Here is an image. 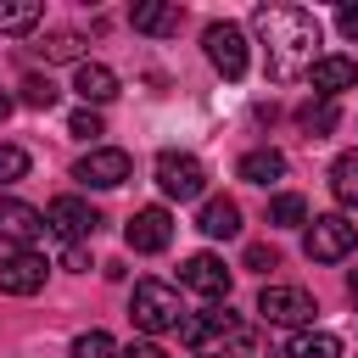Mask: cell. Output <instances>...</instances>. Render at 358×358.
Here are the masks:
<instances>
[{"mask_svg": "<svg viewBox=\"0 0 358 358\" xmlns=\"http://www.w3.org/2000/svg\"><path fill=\"white\" fill-rule=\"evenodd\" d=\"M56 95H62V90H56L50 78H39V73H34V78H22V106H34V112H50V106H56Z\"/></svg>", "mask_w": 358, "mask_h": 358, "instance_id": "obj_25", "label": "cell"}, {"mask_svg": "<svg viewBox=\"0 0 358 358\" xmlns=\"http://www.w3.org/2000/svg\"><path fill=\"white\" fill-rule=\"evenodd\" d=\"M45 62H78V50H84V39L73 34V28H56V34H45V45H34Z\"/></svg>", "mask_w": 358, "mask_h": 358, "instance_id": "obj_23", "label": "cell"}, {"mask_svg": "<svg viewBox=\"0 0 358 358\" xmlns=\"http://www.w3.org/2000/svg\"><path fill=\"white\" fill-rule=\"evenodd\" d=\"M274 263H280V257H274V246H246V268H263V274H268Z\"/></svg>", "mask_w": 358, "mask_h": 358, "instance_id": "obj_29", "label": "cell"}, {"mask_svg": "<svg viewBox=\"0 0 358 358\" xmlns=\"http://www.w3.org/2000/svg\"><path fill=\"white\" fill-rule=\"evenodd\" d=\"M347 291H352V302H358V268H352V274H347Z\"/></svg>", "mask_w": 358, "mask_h": 358, "instance_id": "obj_33", "label": "cell"}, {"mask_svg": "<svg viewBox=\"0 0 358 358\" xmlns=\"http://www.w3.org/2000/svg\"><path fill=\"white\" fill-rule=\"evenodd\" d=\"M28 179V151L22 145H0V185H17Z\"/></svg>", "mask_w": 358, "mask_h": 358, "instance_id": "obj_27", "label": "cell"}, {"mask_svg": "<svg viewBox=\"0 0 358 358\" xmlns=\"http://www.w3.org/2000/svg\"><path fill=\"white\" fill-rule=\"evenodd\" d=\"M67 129H73L78 140H90V134H101V112H90V106H78V112L67 117Z\"/></svg>", "mask_w": 358, "mask_h": 358, "instance_id": "obj_28", "label": "cell"}, {"mask_svg": "<svg viewBox=\"0 0 358 358\" xmlns=\"http://www.w3.org/2000/svg\"><path fill=\"white\" fill-rule=\"evenodd\" d=\"M285 358H341V336H330V330H296L291 347H285Z\"/></svg>", "mask_w": 358, "mask_h": 358, "instance_id": "obj_19", "label": "cell"}, {"mask_svg": "<svg viewBox=\"0 0 358 358\" xmlns=\"http://www.w3.org/2000/svg\"><path fill=\"white\" fill-rule=\"evenodd\" d=\"M157 185H162L173 201H196V196L207 190V168H201V157H190V151H157Z\"/></svg>", "mask_w": 358, "mask_h": 358, "instance_id": "obj_3", "label": "cell"}, {"mask_svg": "<svg viewBox=\"0 0 358 358\" xmlns=\"http://www.w3.org/2000/svg\"><path fill=\"white\" fill-rule=\"evenodd\" d=\"M330 196L341 207H358V151H347V157L330 162Z\"/></svg>", "mask_w": 358, "mask_h": 358, "instance_id": "obj_20", "label": "cell"}, {"mask_svg": "<svg viewBox=\"0 0 358 358\" xmlns=\"http://www.w3.org/2000/svg\"><path fill=\"white\" fill-rule=\"evenodd\" d=\"M45 274H50V263L39 252H11L0 263V291L6 296H34V291H45Z\"/></svg>", "mask_w": 358, "mask_h": 358, "instance_id": "obj_12", "label": "cell"}, {"mask_svg": "<svg viewBox=\"0 0 358 358\" xmlns=\"http://www.w3.org/2000/svg\"><path fill=\"white\" fill-rule=\"evenodd\" d=\"M73 358H117V347H112L106 330H84V336L73 341Z\"/></svg>", "mask_w": 358, "mask_h": 358, "instance_id": "obj_26", "label": "cell"}, {"mask_svg": "<svg viewBox=\"0 0 358 358\" xmlns=\"http://www.w3.org/2000/svg\"><path fill=\"white\" fill-rule=\"evenodd\" d=\"M235 173H241V179H246V185H274V179H285V157H280V151H268V145H263V151H246V157H241V168H235Z\"/></svg>", "mask_w": 358, "mask_h": 358, "instance_id": "obj_18", "label": "cell"}, {"mask_svg": "<svg viewBox=\"0 0 358 358\" xmlns=\"http://www.w3.org/2000/svg\"><path fill=\"white\" fill-rule=\"evenodd\" d=\"M123 241H129V252H162L168 241H173V218H168V207H140L129 224H123Z\"/></svg>", "mask_w": 358, "mask_h": 358, "instance_id": "obj_10", "label": "cell"}, {"mask_svg": "<svg viewBox=\"0 0 358 358\" xmlns=\"http://www.w3.org/2000/svg\"><path fill=\"white\" fill-rule=\"evenodd\" d=\"M196 229L213 235V241H235V235H241V207H235L229 196H207L201 213H196Z\"/></svg>", "mask_w": 358, "mask_h": 358, "instance_id": "obj_15", "label": "cell"}, {"mask_svg": "<svg viewBox=\"0 0 358 358\" xmlns=\"http://www.w3.org/2000/svg\"><path fill=\"white\" fill-rule=\"evenodd\" d=\"M73 90L84 95V106H106V101L117 95V73H112L106 62H78V73H73Z\"/></svg>", "mask_w": 358, "mask_h": 358, "instance_id": "obj_16", "label": "cell"}, {"mask_svg": "<svg viewBox=\"0 0 358 358\" xmlns=\"http://www.w3.org/2000/svg\"><path fill=\"white\" fill-rule=\"evenodd\" d=\"M196 358H224V352H196Z\"/></svg>", "mask_w": 358, "mask_h": 358, "instance_id": "obj_35", "label": "cell"}, {"mask_svg": "<svg viewBox=\"0 0 358 358\" xmlns=\"http://www.w3.org/2000/svg\"><path fill=\"white\" fill-rule=\"evenodd\" d=\"M268 224H280V229H296V224H308V201H302L296 190H280V196L268 201Z\"/></svg>", "mask_w": 358, "mask_h": 358, "instance_id": "obj_22", "label": "cell"}, {"mask_svg": "<svg viewBox=\"0 0 358 358\" xmlns=\"http://www.w3.org/2000/svg\"><path fill=\"white\" fill-rule=\"evenodd\" d=\"M352 246H358V224H347L341 213H324L308 224V257L313 263H341Z\"/></svg>", "mask_w": 358, "mask_h": 358, "instance_id": "obj_5", "label": "cell"}, {"mask_svg": "<svg viewBox=\"0 0 358 358\" xmlns=\"http://www.w3.org/2000/svg\"><path fill=\"white\" fill-rule=\"evenodd\" d=\"M179 285L196 291V296H207V302H218V296H229V268L213 252H196V257L179 263Z\"/></svg>", "mask_w": 358, "mask_h": 358, "instance_id": "obj_11", "label": "cell"}, {"mask_svg": "<svg viewBox=\"0 0 358 358\" xmlns=\"http://www.w3.org/2000/svg\"><path fill=\"white\" fill-rule=\"evenodd\" d=\"M129 319H134V330H145V336L179 330V319H185L179 291H173V285H162V280H140V285H134V296H129Z\"/></svg>", "mask_w": 358, "mask_h": 358, "instance_id": "obj_2", "label": "cell"}, {"mask_svg": "<svg viewBox=\"0 0 358 358\" xmlns=\"http://www.w3.org/2000/svg\"><path fill=\"white\" fill-rule=\"evenodd\" d=\"M39 17H45L39 0H0V34H28L39 28Z\"/></svg>", "mask_w": 358, "mask_h": 358, "instance_id": "obj_21", "label": "cell"}, {"mask_svg": "<svg viewBox=\"0 0 358 358\" xmlns=\"http://www.w3.org/2000/svg\"><path fill=\"white\" fill-rule=\"evenodd\" d=\"M201 45H207V62H213L224 78H246V34H241L235 22H207Z\"/></svg>", "mask_w": 358, "mask_h": 358, "instance_id": "obj_6", "label": "cell"}, {"mask_svg": "<svg viewBox=\"0 0 358 358\" xmlns=\"http://www.w3.org/2000/svg\"><path fill=\"white\" fill-rule=\"evenodd\" d=\"M95 224H101V213H95L90 201H78V196H56V201L45 207V229H56L67 246H73V241H90Z\"/></svg>", "mask_w": 358, "mask_h": 358, "instance_id": "obj_8", "label": "cell"}, {"mask_svg": "<svg viewBox=\"0 0 358 358\" xmlns=\"http://www.w3.org/2000/svg\"><path fill=\"white\" fill-rule=\"evenodd\" d=\"M257 34L268 45V78L274 84H291V78H308V67L319 62V17L302 11V6H257Z\"/></svg>", "mask_w": 358, "mask_h": 358, "instance_id": "obj_1", "label": "cell"}, {"mask_svg": "<svg viewBox=\"0 0 358 358\" xmlns=\"http://www.w3.org/2000/svg\"><path fill=\"white\" fill-rule=\"evenodd\" d=\"M296 117H302V129L319 140V134H330V129H336V101H308Z\"/></svg>", "mask_w": 358, "mask_h": 358, "instance_id": "obj_24", "label": "cell"}, {"mask_svg": "<svg viewBox=\"0 0 358 358\" xmlns=\"http://www.w3.org/2000/svg\"><path fill=\"white\" fill-rule=\"evenodd\" d=\"M129 173H134V157L117 151V145H95V151L78 157V168H73V179L90 185V190H117Z\"/></svg>", "mask_w": 358, "mask_h": 358, "instance_id": "obj_4", "label": "cell"}, {"mask_svg": "<svg viewBox=\"0 0 358 358\" xmlns=\"http://www.w3.org/2000/svg\"><path fill=\"white\" fill-rule=\"evenodd\" d=\"M0 235H6L11 246H22V252H28V246L45 235V213H39V207H28V201H17V196H6V201H0Z\"/></svg>", "mask_w": 358, "mask_h": 358, "instance_id": "obj_13", "label": "cell"}, {"mask_svg": "<svg viewBox=\"0 0 358 358\" xmlns=\"http://www.w3.org/2000/svg\"><path fill=\"white\" fill-rule=\"evenodd\" d=\"M62 268H90V252H84V241H73V246L62 252Z\"/></svg>", "mask_w": 358, "mask_h": 358, "instance_id": "obj_31", "label": "cell"}, {"mask_svg": "<svg viewBox=\"0 0 358 358\" xmlns=\"http://www.w3.org/2000/svg\"><path fill=\"white\" fill-rule=\"evenodd\" d=\"M117 358H168V352H162L157 341H129V347H123Z\"/></svg>", "mask_w": 358, "mask_h": 358, "instance_id": "obj_30", "label": "cell"}, {"mask_svg": "<svg viewBox=\"0 0 358 358\" xmlns=\"http://www.w3.org/2000/svg\"><path fill=\"white\" fill-rule=\"evenodd\" d=\"M308 84L319 90V101H336L341 90H358V62L352 56H319L308 67Z\"/></svg>", "mask_w": 358, "mask_h": 358, "instance_id": "obj_14", "label": "cell"}, {"mask_svg": "<svg viewBox=\"0 0 358 358\" xmlns=\"http://www.w3.org/2000/svg\"><path fill=\"white\" fill-rule=\"evenodd\" d=\"M0 117H11V95L6 90H0Z\"/></svg>", "mask_w": 358, "mask_h": 358, "instance_id": "obj_34", "label": "cell"}, {"mask_svg": "<svg viewBox=\"0 0 358 358\" xmlns=\"http://www.w3.org/2000/svg\"><path fill=\"white\" fill-rule=\"evenodd\" d=\"M257 313H263L268 324H308L319 308H313V296H308L302 285H263V291H257Z\"/></svg>", "mask_w": 358, "mask_h": 358, "instance_id": "obj_7", "label": "cell"}, {"mask_svg": "<svg viewBox=\"0 0 358 358\" xmlns=\"http://www.w3.org/2000/svg\"><path fill=\"white\" fill-rule=\"evenodd\" d=\"M235 324H241V319H235L229 308H201V313H185V319H179V341H185L190 352H207L213 341H229Z\"/></svg>", "mask_w": 358, "mask_h": 358, "instance_id": "obj_9", "label": "cell"}, {"mask_svg": "<svg viewBox=\"0 0 358 358\" xmlns=\"http://www.w3.org/2000/svg\"><path fill=\"white\" fill-rule=\"evenodd\" d=\"M336 28H341L347 39H358V6H341V11H336Z\"/></svg>", "mask_w": 358, "mask_h": 358, "instance_id": "obj_32", "label": "cell"}, {"mask_svg": "<svg viewBox=\"0 0 358 358\" xmlns=\"http://www.w3.org/2000/svg\"><path fill=\"white\" fill-rule=\"evenodd\" d=\"M129 22H134V34H173V28L185 22V11L168 6V0H140V6L129 11Z\"/></svg>", "mask_w": 358, "mask_h": 358, "instance_id": "obj_17", "label": "cell"}]
</instances>
